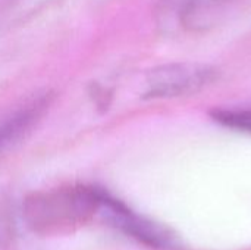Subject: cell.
<instances>
[{
	"label": "cell",
	"mask_w": 251,
	"mask_h": 250,
	"mask_svg": "<svg viewBox=\"0 0 251 250\" xmlns=\"http://www.w3.org/2000/svg\"><path fill=\"white\" fill-rule=\"evenodd\" d=\"M103 189L65 186L38 192L25 199L22 217L26 227L41 237L65 236L99 218Z\"/></svg>",
	"instance_id": "6da1fadb"
},
{
	"label": "cell",
	"mask_w": 251,
	"mask_h": 250,
	"mask_svg": "<svg viewBox=\"0 0 251 250\" xmlns=\"http://www.w3.org/2000/svg\"><path fill=\"white\" fill-rule=\"evenodd\" d=\"M99 218L110 228L151 249H182L181 240L169 228L132 211L107 192H103Z\"/></svg>",
	"instance_id": "7a4b0ae2"
},
{
	"label": "cell",
	"mask_w": 251,
	"mask_h": 250,
	"mask_svg": "<svg viewBox=\"0 0 251 250\" xmlns=\"http://www.w3.org/2000/svg\"><path fill=\"white\" fill-rule=\"evenodd\" d=\"M218 77V71L209 65L182 62L159 66L147 75L146 97L169 99L191 96L207 85Z\"/></svg>",
	"instance_id": "3957f363"
},
{
	"label": "cell",
	"mask_w": 251,
	"mask_h": 250,
	"mask_svg": "<svg viewBox=\"0 0 251 250\" xmlns=\"http://www.w3.org/2000/svg\"><path fill=\"white\" fill-rule=\"evenodd\" d=\"M49 103V96L40 97L0 121V158L29 133L43 116Z\"/></svg>",
	"instance_id": "277c9868"
},
{
	"label": "cell",
	"mask_w": 251,
	"mask_h": 250,
	"mask_svg": "<svg viewBox=\"0 0 251 250\" xmlns=\"http://www.w3.org/2000/svg\"><path fill=\"white\" fill-rule=\"evenodd\" d=\"M229 0H174L175 16L184 28H204L222 15Z\"/></svg>",
	"instance_id": "5b68a950"
},
{
	"label": "cell",
	"mask_w": 251,
	"mask_h": 250,
	"mask_svg": "<svg viewBox=\"0 0 251 250\" xmlns=\"http://www.w3.org/2000/svg\"><path fill=\"white\" fill-rule=\"evenodd\" d=\"M212 118L226 128L251 134V109L249 108H229L215 109L210 112Z\"/></svg>",
	"instance_id": "8992f818"
}]
</instances>
